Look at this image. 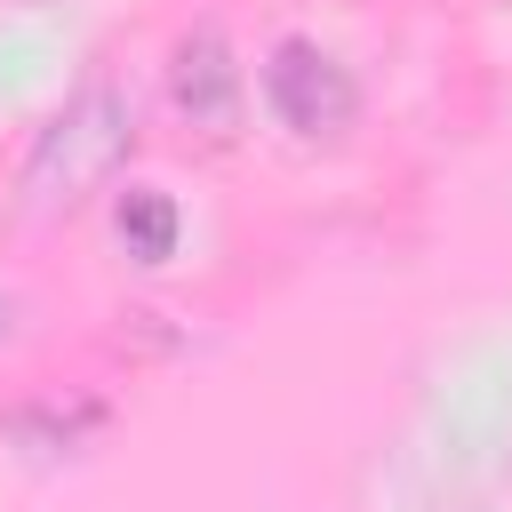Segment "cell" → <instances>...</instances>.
<instances>
[{
    "label": "cell",
    "instance_id": "cell-1",
    "mask_svg": "<svg viewBox=\"0 0 512 512\" xmlns=\"http://www.w3.org/2000/svg\"><path fill=\"white\" fill-rule=\"evenodd\" d=\"M128 144H136V112H128V96L120 88H80L48 128H40V144H32V160H24V192L40 200V208H72L80 192H96L120 160H128Z\"/></svg>",
    "mask_w": 512,
    "mask_h": 512
},
{
    "label": "cell",
    "instance_id": "cell-2",
    "mask_svg": "<svg viewBox=\"0 0 512 512\" xmlns=\"http://www.w3.org/2000/svg\"><path fill=\"white\" fill-rule=\"evenodd\" d=\"M264 104L288 136L304 144H336L352 120H360V80L352 64H336L320 40H280L264 56Z\"/></svg>",
    "mask_w": 512,
    "mask_h": 512
},
{
    "label": "cell",
    "instance_id": "cell-3",
    "mask_svg": "<svg viewBox=\"0 0 512 512\" xmlns=\"http://www.w3.org/2000/svg\"><path fill=\"white\" fill-rule=\"evenodd\" d=\"M240 56H232V40L216 32V24H200V32H184L176 40V56H168V96H176V112L200 128V136H232L240 128Z\"/></svg>",
    "mask_w": 512,
    "mask_h": 512
},
{
    "label": "cell",
    "instance_id": "cell-4",
    "mask_svg": "<svg viewBox=\"0 0 512 512\" xmlns=\"http://www.w3.org/2000/svg\"><path fill=\"white\" fill-rule=\"evenodd\" d=\"M176 200L168 192H152V184H128L120 200H112V240L128 248V264H168L176 256Z\"/></svg>",
    "mask_w": 512,
    "mask_h": 512
}]
</instances>
